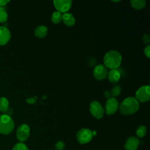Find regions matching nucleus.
Listing matches in <instances>:
<instances>
[{
  "label": "nucleus",
  "mask_w": 150,
  "mask_h": 150,
  "mask_svg": "<svg viewBox=\"0 0 150 150\" xmlns=\"http://www.w3.org/2000/svg\"><path fill=\"white\" fill-rule=\"evenodd\" d=\"M107 77L111 83H116L121 78V73L117 69H112L108 71Z\"/></svg>",
  "instance_id": "obj_13"
},
{
  "label": "nucleus",
  "mask_w": 150,
  "mask_h": 150,
  "mask_svg": "<svg viewBox=\"0 0 150 150\" xmlns=\"http://www.w3.org/2000/svg\"><path fill=\"white\" fill-rule=\"evenodd\" d=\"M135 98L138 102L145 103L149 101L150 98V87L149 86H143L139 87L135 93Z\"/></svg>",
  "instance_id": "obj_4"
},
{
  "label": "nucleus",
  "mask_w": 150,
  "mask_h": 150,
  "mask_svg": "<svg viewBox=\"0 0 150 150\" xmlns=\"http://www.w3.org/2000/svg\"><path fill=\"white\" fill-rule=\"evenodd\" d=\"M53 4L57 11L60 13H66L71 7L72 1L71 0H55Z\"/></svg>",
  "instance_id": "obj_8"
},
{
  "label": "nucleus",
  "mask_w": 150,
  "mask_h": 150,
  "mask_svg": "<svg viewBox=\"0 0 150 150\" xmlns=\"http://www.w3.org/2000/svg\"><path fill=\"white\" fill-rule=\"evenodd\" d=\"M119 108V103L116 98L111 97L108 98L105 105V111L107 115H112L115 114Z\"/></svg>",
  "instance_id": "obj_7"
},
{
  "label": "nucleus",
  "mask_w": 150,
  "mask_h": 150,
  "mask_svg": "<svg viewBox=\"0 0 150 150\" xmlns=\"http://www.w3.org/2000/svg\"><path fill=\"white\" fill-rule=\"evenodd\" d=\"M48 32L47 28L44 25H40L36 28L34 31L35 35L39 38H45Z\"/></svg>",
  "instance_id": "obj_15"
},
{
  "label": "nucleus",
  "mask_w": 150,
  "mask_h": 150,
  "mask_svg": "<svg viewBox=\"0 0 150 150\" xmlns=\"http://www.w3.org/2000/svg\"><path fill=\"white\" fill-rule=\"evenodd\" d=\"M104 95L105 97L107 98V99H108V98H111V97H110V96H111V94L110 92V91H108V90H106V91H104Z\"/></svg>",
  "instance_id": "obj_27"
},
{
  "label": "nucleus",
  "mask_w": 150,
  "mask_h": 150,
  "mask_svg": "<svg viewBox=\"0 0 150 150\" xmlns=\"http://www.w3.org/2000/svg\"><path fill=\"white\" fill-rule=\"evenodd\" d=\"M136 135L139 138H142L146 135V128L144 125H140L136 130Z\"/></svg>",
  "instance_id": "obj_19"
},
{
  "label": "nucleus",
  "mask_w": 150,
  "mask_h": 150,
  "mask_svg": "<svg viewBox=\"0 0 150 150\" xmlns=\"http://www.w3.org/2000/svg\"><path fill=\"white\" fill-rule=\"evenodd\" d=\"M65 146V144L63 141H58L55 144V149L56 150H63Z\"/></svg>",
  "instance_id": "obj_23"
},
{
  "label": "nucleus",
  "mask_w": 150,
  "mask_h": 150,
  "mask_svg": "<svg viewBox=\"0 0 150 150\" xmlns=\"http://www.w3.org/2000/svg\"><path fill=\"white\" fill-rule=\"evenodd\" d=\"M89 110L91 115L96 119H100L104 115V110L100 103L97 101H93L90 103Z\"/></svg>",
  "instance_id": "obj_6"
},
{
  "label": "nucleus",
  "mask_w": 150,
  "mask_h": 150,
  "mask_svg": "<svg viewBox=\"0 0 150 150\" xmlns=\"http://www.w3.org/2000/svg\"><path fill=\"white\" fill-rule=\"evenodd\" d=\"M107 68L104 64L97 65L93 70V76L97 80H102L107 77Z\"/></svg>",
  "instance_id": "obj_10"
},
{
  "label": "nucleus",
  "mask_w": 150,
  "mask_h": 150,
  "mask_svg": "<svg viewBox=\"0 0 150 150\" xmlns=\"http://www.w3.org/2000/svg\"><path fill=\"white\" fill-rule=\"evenodd\" d=\"M144 54H145L148 58H149V57H150V46H149V45L146 46L144 48Z\"/></svg>",
  "instance_id": "obj_24"
},
{
  "label": "nucleus",
  "mask_w": 150,
  "mask_h": 150,
  "mask_svg": "<svg viewBox=\"0 0 150 150\" xmlns=\"http://www.w3.org/2000/svg\"><path fill=\"white\" fill-rule=\"evenodd\" d=\"M62 21L63 23L67 26H73L76 22L74 16L70 13H64L62 15Z\"/></svg>",
  "instance_id": "obj_14"
},
{
  "label": "nucleus",
  "mask_w": 150,
  "mask_h": 150,
  "mask_svg": "<svg viewBox=\"0 0 150 150\" xmlns=\"http://www.w3.org/2000/svg\"><path fill=\"white\" fill-rule=\"evenodd\" d=\"M9 2V0H0V6L3 7V6H5Z\"/></svg>",
  "instance_id": "obj_26"
},
{
  "label": "nucleus",
  "mask_w": 150,
  "mask_h": 150,
  "mask_svg": "<svg viewBox=\"0 0 150 150\" xmlns=\"http://www.w3.org/2000/svg\"><path fill=\"white\" fill-rule=\"evenodd\" d=\"M27 102H28L29 103H34V100L32 98H28L27 100Z\"/></svg>",
  "instance_id": "obj_28"
},
{
  "label": "nucleus",
  "mask_w": 150,
  "mask_h": 150,
  "mask_svg": "<svg viewBox=\"0 0 150 150\" xmlns=\"http://www.w3.org/2000/svg\"><path fill=\"white\" fill-rule=\"evenodd\" d=\"M30 135L29 127L25 124H21L16 131V137L21 142H24L28 139Z\"/></svg>",
  "instance_id": "obj_9"
},
{
  "label": "nucleus",
  "mask_w": 150,
  "mask_h": 150,
  "mask_svg": "<svg viewBox=\"0 0 150 150\" xmlns=\"http://www.w3.org/2000/svg\"><path fill=\"white\" fill-rule=\"evenodd\" d=\"M8 19V13L5 9L2 7L0 6V22L4 23L5 22L7 21Z\"/></svg>",
  "instance_id": "obj_20"
},
{
  "label": "nucleus",
  "mask_w": 150,
  "mask_h": 150,
  "mask_svg": "<svg viewBox=\"0 0 150 150\" xmlns=\"http://www.w3.org/2000/svg\"><path fill=\"white\" fill-rule=\"evenodd\" d=\"M143 41L144 43L145 44H148L149 43L150 41V39H149V36L147 34H145L143 36Z\"/></svg>",
  "instance_id": "obj_25"
},
{
  "label": "nucleus",
  "mask_w": 150,
  "mask_h": 150,
  "mask_svg": "<svg viewBox=\"0 0 150 150\" xmlns=\"http://www.w3.org/2000/svg\"><path fill=\"white\" fill-rule=\"evenodd\" d=\"M76 137L80 144H87L93 138L92 131L88 128H82L77 132Z\"/></svg>",
  "instance_id": "obj_5"
},
{
  "label": "nucleus",
  "mask_w": 150,
  "mask_h": 150,
  "mask_svg": "<svg viewBox=\"0 0 150 150\" xmlns=\"http://www.w3.org/2000/svg\"><path fill=\"white\" fill-rule=\"evenodd\" d=\"M130 4L134 9L137 10L143 9L146 5V2L144 0H132Z\"/></svg>",
  "instance_id": "obj_16"
},
{
  "label": "nucleus",
  "mask_w": 150,
  "mask_h": 150,
  "mask_svg": "<svg viewBox=\"0 0 150 150\" xmlns=\"http://www.w3.org/2000/svg\"><path fill=\"white\" fill-rule=\"evenodd\" d=\"M121 92V87L118 85H116L112 88L110 93L111 96H112L113 97H117L120 95Z\"/></svg>",
  "instance_id": "obj_21"
},
{
  "label": "nucleus",
  "mask_w": 150,
  "mask_h": 150,
  "mask_svg": "<svg viewBox=\"0 0 150 150\" xmlns=\"http://www.w3.org/2000/svg\"><path fill=\"white\" fill-rule=\"evenodd\" d=\"M139 107V102L133 97L125 98L120 105V112L124 115H129L135 114Z\"/></svg>",
  "instance_id": "obj_1"
},
{
  "label": "nucleus",
  "mask_w": 150,
  "mask_h": 150,
  "mask_svg": "<svg viewBox=\"0 0 150 150\" xmlns=\"http://www.w3.org/2000/svg\"><path fill=\"white\" fill-rule=\"evenodd\" d=\"M62 15L63 14L59 11L54 12L51 16L52 22L54 24L59 23L60 22H61V21H62Z\"/></svg>",
  "instance_id": "obj_18"
},
{
  "label": "nucleus",
  "mask_w": 150,
  "mask_h": 150,
  "mask_svg": "<svg viewBox=\"0 0 150 150\" xmlns=\"http://www.w3.org/2000/svg\"><path fill=\"white\" fill-rule=\"evenodd\" d=\"M14 128V122L10 115L2 114L0 115V134L8 135Z\"/></svg>",
  "instance_id": "obj_3"
},
{
  "label": "nucleus",
  "mask_w": 150,
  "mask_h": 150,
  "mask_svg": "<svg viewBox=\"0 0 150 150\" xmlns=\"http://www.w3.org/2000/svg\"><path fill=\"white\" fill-rule=\"evenodd\" d=\"M11 39L9 30L4 26H0V45L4 46L8 43Z\"/></svg>",
  "instance_id": "obj_11"
},
{
  "label": "nucleus",
  "mask_w": 150,
  "mask_h": 150,
  "mask_svg": "<svg viewBox=\"0 0 150 150\" xmlns=\"http://www.w3.org/2000/svg\"><path fill=\"white\" fill-rule=\"evenodd\" d=\"M9 109V101L6 97L0 98V111L6 113Z\"/></svg>",
  "instance_id": "obj_17"
},
{
  "label": "nucleus",
  "mask_w": 150,
  "mask_h": 150,
  "mask_svg": "<svg viewBox=\"0 0 150 150\" xmlns=\"http://www.w3.org/2000/svg\"><path fill=\"white\" fill-rule=\"evenodd\" d=\"M121 61V54L117 50L108 51L103 58L104 65L111 70L117 69L120 66Z\"/></svg>",
  "instance_id": "obj_2"
},
{
  "label": "nucleus",
  "mask_w": 150,
  "mask_h": 150,
  "mask_svg": "<svg viewBox=\"0 0 150 150\" xmlns=\"http://www.w3.org/2000/svg\"><path fill=\"white\" fill-rule=\"evenodd\" d=\"M12 150H29L28 146L22 142H19L15 144Z\"/></svg>",
  "instance_id": "obj_22"
},
{
  "label": "nucleus",
  "mask_w": 150,
  "mask_h": 150,
  "mask_svg": "<svg viewBox=\"0 0 150 150\" xmlns=\"http://www.w3.org/2000/svg\"><path fill=\"white\" fill-rule=\"evenodd\" d=\"M139 144L138 138L135 137H129L124 144V148L125 150H136Z\"/></svg>",
  "instance_id": "obj_12"
}]
</instances>
